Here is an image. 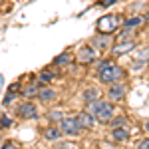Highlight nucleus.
<instances>
[{
	"label": "nucleus",
	"instance_id": "nucleus-5",
	"mask_svg": "<svg viewBox=\"0 0 149 149\" xmlns=\"http://www.w3.org/2000/svg\"><path fill=\"white\" fill-rule=\"evenodd\" d=\"M117 24H119L117 16H103L97 22V30L103 32V34H109V32H113L115 28H117Z\"/></svg>",
	"mask_w": 149,
	"mask_h": 149
},
{
	"label": "nucleus",
	"instance_id": "nucleus-18",
	"mask_svg": "<svg viewBox=\"0 0 149 149\" xmlns=\"http://www.w3.org/2000/svg\"><path fill=\"white\" fill-rule=\"evenodd\" d=\"M64 115H62V111L60 109H52V111H48V119L50 121H60Z\"/></svg>",
	"mask_w": 149,
	"mask_h": 149
},
{
	"label": "nucleus",
	"instance_id": "nucleus-27",
	"mask_svg": "<svg viewBox=\"0 0 149 149\" xmlns=\"http://www.w3.org/2000/svg\"><path fill=\"white\" fill-rule=\"evenodd\" d=\"M14 147V143H10V141H8V143H4V149H12Z\"/></svg>",
	"mask_w": 149,
	"mask_h": 149
},
{
	"label": "nucleus",
	"instance_id": "nucleus-19",
	"mask_svg": "<svg viewBox=\"0 0 149 149\" xmlns=\"http://www.w3.org/2000/svg\"><path fill=\"white\" fill-rule=\"evenodd\" d=\"M131 30H129V28H125V30H123V32H121V34H119V38H117V40H119V42H123V40H125V42H129V40H131Z\"/></svg>",
	"mask_w": 149,
	"mask_h": 149
},
{
	"label": "nucleus",
	"instance_id": "nucleus-15",
	"mask_svg": "<svg viewBox=\"0 0 149 149\" xmlns=\"http://www.w3.org/2000/svg\"><path fill=\"white\" fill-rule=\"evenodd\" d=\"M93 46L102 48V50H107V48L111 46V40H109V36H105V38H95V40H93Z\"/></svg>",
	"mask_w": 149,
	"mask_h": 149
},
{
	"label": "nucleus",
	"instance_id": "nucleus-1",
	"mask_svg": "<svg viewBox=\"0 0 149 149\" xmlns=\"http://www.w3.org/2000/svg\"><path fill=\"white\" fill-rule=\"evenodd\" d=\"M97 76L102 84H113V81H119L123 78V70L119 68L117 64H111V62H102L97 66Z\"/></svg>",
	"mask_w": 149,
	"mask_h": 149
},
{
	"label": "nucleus",
	"instance_id": "nucleus-22",
	"mask_svg": "<svg viewBox=\"0 0 149 149\" xmlns=\"http://www.w3.org/2000/svg\"><path fill=\"white\" fill-rule=\"evenodd\" d=\"M12 100H16V93L14 92H8V95H6V100H4V105H10Z\"/></svg>",
	"mask_w": 149,
	"mask_h": 149
},
{
	"label": "nucleus",
	"instance_id": "nucleus-28",
	"mask_svg": "<svg viewBox=\"0 0 149 149\" xmlns=\"http://www.w3.org/2000/svg\"><path fill=\"white\" fill-rule=\"evenodd\" d=\"M145 131H147V133H149V119H147V121H145Z\"/></svg>",
	"mask_w": 149,
	"mask_h": 149
},
{
	"label": "nucleus",
	"instance_id": "nucleus-20",
	"mask_svg": "<svg viewBox=\"0 0 149 149\" xmlns=\"http://www.w3.org/2000/svg\"><path fill=\"white\" fill-rule=\"evenodd\" d=\"M52 78H54V74H52V72H42V74H40V84H48Z\"/></svg>",
	"mask_w": 149,
	"mask_h": 149
},
{
	"label": "nucleus",
	"instance_id": "nucleus-25",
	"mask_svg": "<svg viewBox=\"0 0 149 149\" xmlns=\"http://www.w3.org/2000/svg\"><path fill=\"white\" fill-rule=\"evenodd\" d=\"M0 123H2L4 127H8V125L12 123V121H10V117H2V119H0Z\"/></svg>",
	"mask_w": 149,
	"mask_h": 149
},
{
	"label": "nucleus",
	"instance_id": "nucleus-29",
	"mask_svg": "<svg viewBox=\"0 0 149 149\" xmlns=\"http://www.w3.org/2000/svg\"><path fill=\"white\" fill-rule=\"evenodd\" d=\"M0 143H2V139H0Z\"/></svg>",
	"mask_w": 149,
	"mask_h": 149
},
{
	"label": "nucleus",
	"instance_id": "nucleus-13",
	"mask_svg": "<svg viewBox=\"0 0 149 149\" xmlns=\"http://www.w3.org/2000/svg\"><path fill=\"white\" fill-rule=\"evenodd\" d=\"M97 97H100V92H97L95 88H88V90H84V93H81V100L86 103L93 102V100H97Z\"/></svg>",
	"mask_w": 149,
	"mask_h": 149
},
{
	"label": "nucleus",
	"instance_id": "nucleus-17",
	"mask_svg": "<svg viewBox=\"0 0 149 149\" xmlns=\"http://www.w3.org/2000/svg\"><path fill=\"white\" fill-rule=\"evenodd\" d=\"M141 22H143L141 16H133V18H127L125 22H123V26H125V28H133V26H139Z\"/></svg>",
	"mask_w": 149,
	"mask_h": 149
},
{
	"label": "nucleus",
	"instance_id": "nucleus-3",
	"mask_svg": "<svg viewBox=\"0 0 149 149\" xmlns=\"http://www.w3.org/2000/svg\"><path fill=\"white\" fill-rule=\"evenodd\" d=\"M95 119L100 121V123H109L111 121V117H113V103L111 102H103L100 103V107L95 109Z\"/></svg>",
	"mask_w": 149,
	"mask_h": 149
},
{
	"label": "nucleus",
	"instance_id": "nucleus-23",
	"mask_svg": "<svg viewBox=\"0 0 149 149\" xmlns=\"http://www.w3.org/2000/svg\"><path fill=\"white\" fill-rule=\"evenodd\" d=\"M137 147H141V149H149V137L147 139H141L137 143Z\"/></svg>",
	"mask_w": 149,
	"mask_h": 149
},
{
	"label": "nucleus",
	"instance_id": "nucleus-24",
	"mask_svg": "<svg viewBox=\"0 0 149 149\" xmlns=\"http://www.w3.org/2000/svg\"><path fill=\"white\" fill-rule=\"evenodd\" d=\"M139 58L147 62V60H149V50H141V54H139Z\"/></svg>",
	"mask_w": 149,
	"mask_h": 149
},
{
	"label": "nucleus",
	"instance_id": "nucleus-16",
	"mask_svg": "<svg viewBox=\"0 0 149 149\" xmlns=\"http://www.w3.org/2000/svg\"><path fill=\"white\" fill-rule=\"evenodd\" d=\"M131 48H133V42H131V40L125 42V44H121V42H119V44L113 48V52L117 54V56H121V54H125V50H131Z\"/></svg>",
	"mask_w": 149,
	"mask_h": 149
},
{
	"label": "nucleus",
	"instance_id": "nucleus-8",
	"mask_svg": "<svg viewBox=\"0 0 149 149\" xmlns=\"http://www.w3.org/2000/svg\"><path fill=\"white\" fill-rule=\"evenodd\" d=\"M78 119H80V123H81V129H92V127L95 125V121H97L92 111H81V113L78 115Z\"/></svg>",
	"mask_w": 149,
	"mask_h": 149
},
{
	"label": "nucleus",
	"instance_id": "nucleus-14",
	"mask_svg": "<svg viewBox=\"0 0 149 149\" xmlns=\"http://www.w3.org/2000/svg\"><path fill=\"white\" fill-rule=\"evenodd\" d=\"M70 62H72V54H68V52H64V54L54 58V64L56 66H68Z\"/></svg>",
	"mask_w": 149,
	"mask_h": 149
},
{
	"label": "nucleus",
	"instance_id": "nucleus-12",
	"mask_svg": "<svg viewBox=\"0 0 149 149\" xmlns=\"http://www.w3.org/2000/svg\"><path fill=\"white\" fill-rule=\"evenodd\" d=\"M40 81H34V84H30V86H26L22 90V95L26 97V100H30V97H34V95H38V92H40Z\"/></svg>",
	"mask_w": 149,
	"mask_h": 149
},
{
	"label": "nucleus",
	"instance_id": "nucleus-10",
	"mask_svg": "<svg viewBox=\"0 0 149 149\" xmlns=\"http://www.w3.org/2000/svg\"><path fill=\"white\" fill-rule=\"evenodd\" d=\"M111 137H113L115 141H119V143H123V141L129 139V129L117 125V127H113V131H111Z\"/></svg>",
	"mask_w": 149,
	"mask_h": 149
},
{
	"label": "nucleus",
	"instance_id": "nucleus-9",
	"mask_svg": "<svg viewBox=\"0 0 149 149\" xmlns=\"http://www.w3.org/2000/svg\"><path fill=\"white\" fill-rule=\"evenodd\" d=\"M42 135H44V139H48V141H60L64 133H62L60 127H46V129L42 131Z\"/></svg>",
	"mask_w": 149,
	"mask_h": 149
},
{
	"label": "nucleus",
	"instance_id": "nucleus-26",
	"mask_svg": "<svg viewBox=\"0 0 149 149\" xmlns=\"http://www.w3.org/2000/svg\"><path fill=\"white\" fill-rule=\"evenodd\" d=\"M117 0H103L102 2V6H111V4H115Z\"/></svg>",
	"mask_w": 149,
	"mask_h": 149
},
{
	"label": "nucleus",
	"instance_id": "nucleus-21",
	"mask_svg": "<svg viewBox=\"0 0 149 149\" xmlns=\"http://www.w3.org/2000/svg\"><path fill=\"white\" fill-rule=\"evenodd\" d=\"M109 123H111V125L113 127H117V125H121V123H125V115H123V117H111V121H109Z\"/></svg>",
	"mask_w": 149,
	"mask_h": 149
},
{
	"label": "nucleus",
	"instance_id": "nucleus-4",
	"mask_svg": "<svg viewBox=\"0 0 149 149\" xmlns=\"http://www.w3.org/2000/svg\"><path fill=\"white\" fill-rule=\"evenodd\" d=\"M16 113L20 115V117H24V119H36L38 117V107L32 102H24V103L18 105Z\"/></svg>",
	"mask_w": 149,
	"mask_h": 149
},
{
	"label": "nucleus",
	"instance_id": "nucleus-7",
	"mask_svg": "<svg viewBox=\"0 0 149 149\" xmlns=\"http://www.w3.org/2000/svg\"><path fill=\"white\" fill-rule=\"evenodd\" d=\"M93 60H95V50L92 46H84L78 52V62H81V64H90Z\"/></svg>",
	"mask_w": 149,
	"mask_h": 149
},
{
	"label": "nucleus",
	"instance_id": "nucleus-6",
	"mask_svg": "<svg viewBox=\"0 0 149 149\" xmlns=\"http://www.w3.org/2000/svg\"><path fill=\"white\" fill-rule=\"evenodd\" d=\"M125 92H127L125 84L113 81V84L109 86V90H107V97H109L111 102H121V100H123V95H125Z\"/></svg>",
	"mask_w": 149,
	"mask_h": 149
},
{
	"label": "nucleus",
	"instance_id": "nucleus-11",
	"mask_svg": "<svg viewBox=\"0 0 149 149\" xmlns=\"http://www.w3.org/2000/svg\"><path fill=\"white\" fill-rule=\"evenodd\" d=\"M36 97L42 100V102H54L58 97V93H56V90H52V88H40V92H38Z\"/></svg>",
	"mask_w": 149,
	"mask_h": 149
},
{
	"label": "nucleus",
	"instance_id": "nucleus-2",
	"mask_svg": "<svg viewBox=\"0 0 149 149\" xmlns=\"http://www.w3.org/2000/svg\"><path fill=\"white\" fill-rule=\"evenodd\" d=\"M60 129H62V133L68 135V137L78 135V133L81 131V123H80V119H78V115L62 117V119H60Z\"/></svg>",
	"mask_w": 149,
	"mask_h": 149
}]
</instances>
